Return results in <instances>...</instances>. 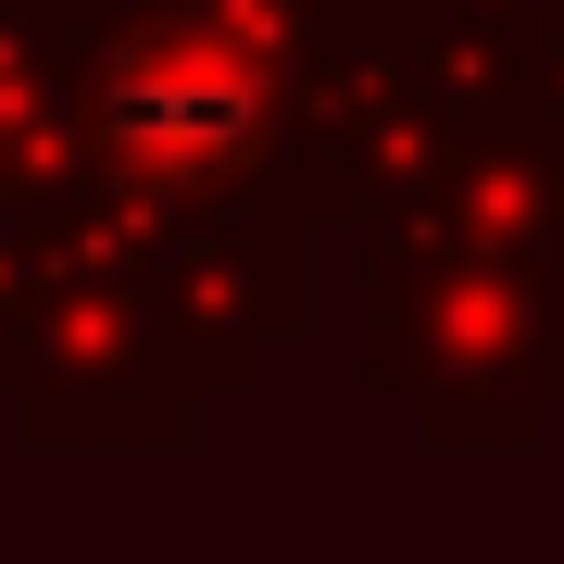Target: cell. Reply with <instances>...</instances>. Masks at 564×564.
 Segmentation results:
<instances>
[{"label": "cell", "mask_w": 564, "mask_h": 564, "mask_svg": "<svg viewBox=\"0 0 564 564\" xmlns=\"http://www.w3.org/2000/svg\"><path fill=\"white\" fill-rule=\"evenodd\" d=\"M239 76H176V63H139L126 76V126H139L151 151H214V139H239Z\"/></svg>", "instance_id": "6da1fadb"}]
</instances>
